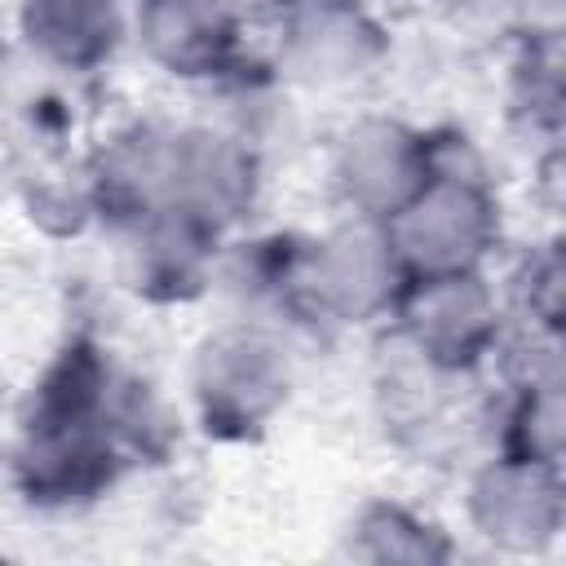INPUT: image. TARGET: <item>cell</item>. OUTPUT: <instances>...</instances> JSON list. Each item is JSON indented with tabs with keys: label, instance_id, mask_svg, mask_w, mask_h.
<instances>
[{
	"label": "cell",
	"instance_id": "obj_1",
	"mask_svg": "<svg viewBox=\"0 0 566 566\" xmlns=\"http://www.w3.org/2000/svg\"><path fill=\"white\" fill-rule=\"evenodd\" d=\"M486 230L482 203L473 190L464 186H438L429 190L402 221H398V239L416 261L429 265H451L469 252H478V239Z\"/></svg>",
	"mask_w": 566,
	"mask_h": 566
},
{
	"label": "cell",
	"instance_id": "obj_2",
	"mask_svg": "<svg viewBox=\"0 0 566 566\" xmlns=\"http://www.w3.org/2000/svg\"><path fill=\"white\" fill-rule=\"evenodd\" d=\"M279 363L265 345L256 340H226L217 349H208L203 358V394H208V411L234 416V420H252L256 411H265L279 394Z\"/></svg>",
	"mask_w": 566,
	"mask_h": 566
},
{
	"label": "cell",
	"instance_id": "obj_3",
	"mask_svg": "<svg viewBox=\"0 0 566 566\" xmlns=\"http://www.w3.org/2000/svg\"><path fill=\"white\" fill-rule=\"evenodd\" d=\"M478 517H482L486 535L509 539V544H531V539L548 535V526L557 517V500L539 473L504 469V473H491L486 486L478 491Z\"/></svg>",
	"mask_w": 566,
	"mask_h": 566
},
{
	"label": "cell",
	"instance_id": "obj_4",
	"mask_svg": "<svg viewBox=\"0 0 566 566\" xmlns=\"http://www.w3.org/2000/svg\"><path fill=\"white\" fill-rule=\"evenodd\" d=\"M31 40L53 49L66 62H88L111 49V0H31L27 9Z\"/></svg>",
	"mask_w": 566,
	"mask_h": 566
},
{
	"label": "cell",
	"instance_id": "obj_5",
	"mask_svg": "<svg viewBox=\"0 0 566 566\" xmlns=\"http://www.w3.org/2000/svg\"><path fill=\"white\" fill-rule=\"evenodd\" d=\"M411 181V146L398 128H363L349 137V186L367 203H394Z\"/></svg>",
	"mask_w": 566,
	"mask_h": 566
},
{
	"label": "cell",
	"instance_id": "obj_6",
	"mask_svg": "<svg viewBox=\"0 0 566 566\" xmlns=\"http://www.w3.org/2000/svg\"><path fill=\"white\" fill-rule=\"evenodd\" d=\"M217 31H221L217 13L199 0H164L150 13V40L177 66H190V62L208 57L212 44H217Z\"/></svg>",
	"mask_w": 566,
	"mask_h": 566
},
{
	"label": "cell",
	"instance_id": "obj_7",
	"mask_svg": "<svg viewBox=\"0 0 566 566\" xmlns=\"http://www.w3.org/2000/svg\"><path fill=\"white\" fill-rule=\"evenodd\" d=\"M482 296L460 283H442L420 301V332L442 349H464L482 327Z\"/></svg>",
	"mask_w": 566,
	"mask_h": 566
},
{
	"label": "cell",
	"instance_id": "obj_8",
	"mask_svg": "<svg viewBox=\"0 0 566 566\" xmlns=\"http://www.w3.org/2000/svg\"><path fill=\"white\" fill-rule=\"evenodd\" d=\"M323 287L345 305V310H363L376 287H380V252L367 239H340L327 252V270H323Z\"/></svg>",
	"mask_w": 566,
	"mask_h": 566
}]
</instances>
